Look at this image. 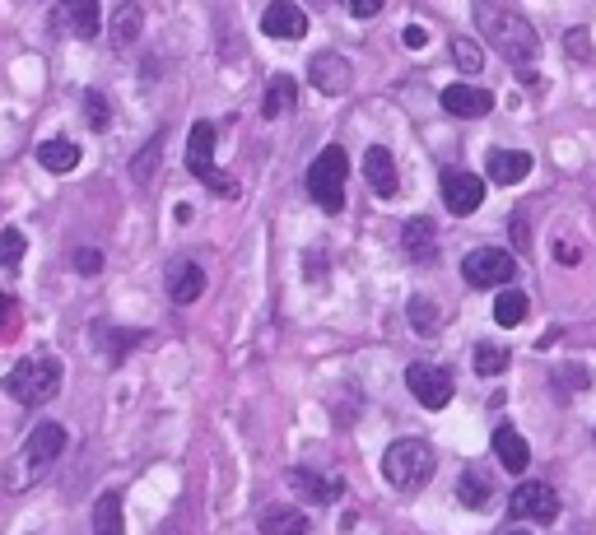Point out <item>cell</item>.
Wrapping results in <instances>:
<instances>
[{"label": "cell", "instance_id": "6da1fadb", "mask_svg": "<svg viewBox=\"0 0 596 535\" xmlns=\"http://www.w3.org/2000/svg\"><path fill=\"white\" fill-rule=\"evenodd\" d=\"M471 14H475V28L485 33V42L508 61V66H531V61L541 56V38H536V28H531V19L522 10L480 0Z\"/></svg>", "mask_w": 596, "mask_h": 535}, {"label": "cell", "instance_id": "7a4b0ae2", "mask_svg": "<svg viewBox=\"0 0 596 535\" xmlns=\"http://www.w3.org/2000/svg\"><path fill=\"white\" fill-rule=\"evenodd\" d=\"M61 452H66V428L38 424L28 433L24 447L5 461V489H10V494H24V489H33L38 480H47V470L61 461Z\"/></svg>", "mask_w": 596, "mask_h": 535}, {"label": "cell", "instance_id": "3957f363", "mask_svg": "<svg viewBox=\"0 0 596 535\" xmlns=\"http://www.w3.org/2000/svg\"><path fill=\"white\" fill-rule=\"evenodd\" d=\"M434 466H438V456L424 438H396L392 447H387V456H382V475H387V484L401 489V494L424 489V484L434 480Z\"/></svg>", "mask_w": 596, "mask_h": 535}, {"label": "cell", "instance_id": "277c9868", "mask_svg": "<svg viewBox=\"0 0 596 535\" xmlns=\"http://www.w3.org/2000/svg\"><path fill=\"white\" fill-rule=\"evenodd\" d=\"M5 391H10L19 405H47L61 391V363L38 354V359H19L5 373Z\"/></svg>", "mask_w": 596, "mask_h": 535}, {"label": "cell", "instance_id": "5b68a950", "mask_svg": "<svg viewBox=\"0 0 596 535\" xmlns=\"http://www.w3.org/2000/svg\"><path fill=\"white\" fill-rule=\"evenodd\" d=\"M345 177H350V154L340 145L322 149L308 168V196L322 205L326 214H340L345 210Z\"/></svg>", "mask_w": 596, "mask_h": 535}, {"label": "cell", "instance_id": "8992f818", "mask_svg": "<svg viewBox=\"0 0 596 535\" xmlns=\"http://www.w3.org/2000/svg\"><path fill=\"white\" fill-rule=\"evenodd\" d=\"M461 275H466L471 289H494V284L513 280L517 261H513V252H503V247H475V252H466V261H461Z\"/></svg>", "mask_w": 596, "mask_h": 535}, {"label": "cell", "instance_id": "52a82bcc", "mask_svg": "<svg viewBox=\"0 0 596 535\" xmlns=\"http://www.w3.org/2000/svg\"><path fill=\"white\" fill-rule=\"evenodd\" d=\"M406 387L410 396L424 405V410H443L447 401H452V377L443 373V368H434V363H410L406 368Z\"/></svg>", "mask_w": 596, "mask_h": 535}, {"label": "cell", "instance_id": "ba28073f", "mask_svg": "<svg viewBox=\"0 0 596 535\" xmlns=\"http://www.w3.org/2000/svg\"><path fill=\"white\" fill-rule=\"evenodd\" d=\"M308 80H312L317 94L340 98V94H350V89H354V66L340 52H317L308 61Z\"/></svg>", "mask_w": 596, "mask_h": 535}, {"label": "cell", "instance_id": "9c48e42d", "mask_svg": "<svg viewBox=\"0 0 596 535\" xmlns=\"http://www.w3.org/2000/svg\"><path fill=\"white\" fill-rule=\"evenodd\" d=\"M438 191H443V205L452 214H475L480 205H485V177L466 173V168H447L443 182H438Z\"/></svg>", "mask_w": 596, "mask_h": 535}, {"label": "cell", "instance_id": "30bf717a", "mask_svg": "<svg viewBox=\"0 0 596 535\" xmlns=\"http://www.w3.org/2000/svg\"><path fill=\"white\" fill-rule=\"evenodd\" d=\"M513 512L522 517V522H555V517H559L555 484H545V480L517 484V489H513Z\"/></svg>", "mask_w": 596, "mask_h": 535}, {"label": "cell", "instance_id": "8fae6325", "mask_svg": "<svg viewBox=\"0 0 596 535\" xmlns=\"http://www.w3.org/2000/svg\"><path fill=\"white\" fill-rule=\"evenodd\" d=\"M261 33L275 42H294L308 33V14L298 10L294 0H271V5L261 10Z\"/></svg>", "mask_w": 596, "mask_h": 535}, {"label": "cell", "instance_id": "7c38bea8", "mask_svg": "<svg viewBox=\"0 0 596 535\" xmlns=\"http://www.w3.org/2000/svg\"><path fill=\"white\" fill-rule=\"evenodd\" d=\"M163 289H168V298L173 303H196V298L205 294V270L196 266V261H187V256H177V261H168V270H163Z\"/></svg>", "mask_w": 596, "mask_h": 535}, {"label": "cell", "instance_id": "4fadbf2b", "mask_svg": "<svg viewBox=\"0 0 596 535\" xmlns=\"http://www.w3.org/2000/svg\"><path fill=\"white\" fill-rule=\"evenodd\" d=\"M438 103H443V112H452V117H461V121L489 117V112H494V94L480 89V84H447Z\"/></svg>", "mask_w": 596, "mask_h": 535}, {"label": "cell", "instance_id": "5bb4252c", "mask_svg": "<svg viewBox=\"0 0 596 535\" xmlns=\"http://www.w3.org/2000/svg\"><path fill=\"white\" fill-rule=\"evenodd\" d=\"M364 177H368V191L382 196V201H392L396 191H401V177H396V159L387 145H373L364 154Z\"/></svg>", "mask_w": 596, "mask_h": 535}, {"label": "cell", "instance_id": "9a60e30c", "mask_svg": "<svg viewBox=\"0 0 596 535\" xmlns=\"http://www.w3.org/2000/svg\"><path fill=\"white\" fill-rule=\"evenodd\" d=\"M485 173L494 187H517V182L531 173V154L527 149H489Z\"/></svg>", "mask_w": 596, "mask_h": 535}, {"label": "cell", "instance_id": "2e32d148", "mask_svg": "<svg viewBox=\"0 0 596 535\" xmlns=\"http://www.w3.org/2000/svg\"><path fill=\"white\" fill-rule=\"evenodd\" d=\"M187 173L201 182H210V173H215V126L210 121H196L187 135Z\"/></svg>", "mask_w": 596, "mask_h": 535}, {"label": "cell", "instance_id": "e0dca14e", "mask_svg": "<svg viewBox=\"0 0 596 535\" xmlns=\"http://www.w3.org/2000/svg\"><path fill=\"white\" fill-rule=\"evenodd\" d=\"M401 247L410 252V261L415 266H434L438 261V228L429 224V219H406V228H401Z\"/></svg>", "mask_w": 596, "mask_h": 535}, {"label": "cell", "instance_id": "ac0fdd59", "mask_svg": "<svg viewBox=\"0 0 596 535\" xmlns=\"http://www.w3.org/2000/svg\"><path fill=\"white\" fill-rule=\"evenodd\" d=\"M494 452H499V466L508 470V475H522V470L531 466V447H527V438H522L513 424L494 428Z\"/></svg>", "mask_w": 596, "mask_h": 535}, {"label": "cell", "instance_id": "d6986e66", "mask_svg": "<svg viewBox=\"0 0 596 535\" xmlns=\"http://www.w3.org/2000/svg\"><path fill=\"white\" fill-rule=\"evenodd\" d=\"M289 484H294L308 503H336V498L345 494V484L331 480V475H317V470H289Z\"/></svg>", "mask_w": 596, "mask_h": 535}, {"label": "cell", "instance_id": "ffe728a7", "mask_svg": "<svg viewBox=\"0 0 596 535\" xmlns=\"http://www.w3.org/2000/svg\"><path fill=\"white\" fill-rule=\"evenodd\" d=\"M52 24L70 28L75 38H94V33H98V5H94V0H75V5H61V10L52 14Z\"/></svg>", "mask_w": 596, "mask_h": 535}, {"label": "cell", "instance_id": "44dd1931", "mask_svg": "<svg viewBox=\"0 0 596 535\" xmlns=\"http://www.w3.org/2000/svg\"><path fill=\"white\" fill-rule=\"evenodd\" d=\"M294 107H298L294 75H271V84H266V98H261V117H285V112H294Z\"/></svg>", "mask_w": 596, "mask_h": 535}, {"label": "cell", "instance_id": "7402d4cb", "mask_svg": "<svg viewBox=\"0 0 596 535\" xmlns=\"http://www.w3.org/2000/svg\"><path fill=\"white\" fill-rule=\"evenodd\" d=\"M38 163L47 173H75L80 168V145H70V140H42Z\"/></svg>", "mask_w": 596, "mask_h": 535}, {"label": "cell", "instance_id": "603a6c76", "mask_svg": "<svg viewBox=\"0 0 596 535\" xmlns=\"http://www.w3.org/2000/svg\"><path fill=\"white\" fill-rule=\"evenodd\" d=\"M261 535H308V517L298 508H266L257 522Z\"/></svg>", "mask_w": 596, "mask_h": 535}, {"label": "cell", "instance_id": "cb8c5ba5", "mask_svg": "<svg viewBox=\"0 0 596 535\" xmlns=\"http://www.w3.org/2000/svg\"><path fill=\"white\" fill-rule=\"evenodd\" d=\"M140 24H145V14H140V5H117V14H112V47L117 52H126V47H136L140 38Z\"/></svg>", "mask_w": 596, "mask_h": 535}, {"label": "cell", "instance_id": "d4e9b609", "mask_svg": "<svg viewBox=\"0 0 596 535\" xmlns=\"http://www.w3.org/2000/svg\"><path fill=\"white\" fill-rule=\"evenodd\" d=\"M94 535H126L122 526V494H98L94 498Z\"/></svg>", "mask_w": 596, "mask_h": 535}, {"label": "cell", "instance_id": "484cf974", "mask_svg": "<svg viewBox=\"0 0 596 535\" xmlns=\"http://www.w3.org/2000/svg\"><path fill=\"white\" fill-rule=\"evenodd\" d=\"M527 312H531V303L522 289H508V294L494 298V321H499V326H522Z\"/></svg>", "mask_w": 596, "mask_h": 535}, {"label": "cell", "instance_id": "4316f807", "mask_svg": "<svg viewBox=\"0 0 596 535\" xmlns=\"http://www.w3.org/2000/svg\"><path fill=\"white\" fill-rule=\"evenodd\" d=\"M457 498L466 503V508L480 512V508H489V498H494V484L480 480L475 470H466V475H461V484H457Z\"/></svg>", "mask_w": 596, "mask_h": 535}, {"label": "cell", "instance_id": "83f0119b", "mask_svg": "<svg viewBox=\"0 0 596 535\" xmlns=\"http://www.w3.org/2000/svg\"><path fill=\"white\" fill-rule=\"evenodd\" d=\"M406 312H410V326H415L420 335H438V321H443V317H438V303H434V298L415 294Z\"/></svg>", "mask_w": 596, "mask_h": 535}, {"label": "cell", "instance_id": "f1b7e54d", "mask_svg": "<svg viewBox=\"0 0 596 535\" xmlns=\"http://www.w3.org/2000/svg\"><path fill=\"white\" fill-rule=\"evenodd\" d=\"M159 159H163V135H154V140H149V145L136 154V163H131V182H140V187H145L149 177L159 173Z\"/></svg>", "mask_w": 596, "mask_h": 535}, {"label": "cell", "instance_id": "f546056e", "mask_svg": "<svg viewBox=\"0 0 596 535\" xmlns=\"http://www.w3.org/2000/svg\"><path fill=\"white\" fill-rule=\"evenodd\" d=\"M475 373H480V377L508 373V349H499V345H475Z\"/></svg>", "mask_w": 596, "mask_h": 535}, {"label": "cell", "instance_id": "4dcf8cb0", "mask_svg": "<svg viewBox=\"0 0 596 535\" xmlns=\"http://www.w3.org/2000/svg\"><path fill=\"white\" fill-rule=\"evenodd\" d=\"M24 252H28V238H24V233H19V228H0V266L14 270L19 261H24Z\"/></svg>", "mask_w": 596, "mask_h": 535}, {"label": "cell", "instance_id": "1f68e13d", "mask_svg": "<svg viewBox=\"0 0 596 535\" xmlns=\"http://www.w3.org/2000/svg\"><path fill=\"white\" fill-rule=\"evenodd\" d=\"M452 56H457V66L466 70V75H475V70H480V61H485V56H480V47H475L471 38H452Z\"/></svg>", "mask_w": 596, "mask_h": 535}, {"label": "cell", "instance_id": "d6a6232c", "mask_svg": "<svg viewBox=\"0 0 596 535\" xmlns=\"http://www.w3.org/2000/svg\"><path fill=\"white\" fill-rule=\"evenodd\" d=\"M84 112H89V126H94V131H103V126H108V98L98 94V89H89V94H84Z\"/></svg>", "mask_w": 596, "mask_h": 535}, {"label": "cell", "instance_id": "836d02e7", "mask_svg": "<svg viewBox=\"0 0 596 535\" xmlns=\"http://www.w3.org/2000/svg\"><path fill=\"white\" fill-rule=\"evenodd\" d=\"M70 261H75V270H80V275H98V270H103V252H98V247H80Z\"/></svg>", "mask_w": 596, "mask_h": 535}, {"label": "cell", "instance_id": "e575fe53", "mask_svg": "<svg viewBox=\"0 0 596 535\" xmlns=\"http://www.w3.org/2000/svg\"><path fill=\"white\" fill-rule=\"evenodd\" d=\"M19 326V298H10V294H0V340Z\"/></svg>", "mask_w": 596, "mask_h": 535}, {"label": "cell", "instance_id": "d590c367", "mask_svg": "<svg viewBox=\"0 0 596 535\" xmlns=\"http://www.w3.org/2000/svg\"><path fill=\"white\" fill-rule=\"evenodd\" d=\"M569 56H578V61H592V42H587V28H573V33H569Z\"/></svg>", "mask_w": 596, "mask_h": 535}, {"label": "cell", "instance_id": "8d00e7d4", "mask_svg": "<svg viewBox=\"0 0 596 535\" xmlns=\"http://www.w3.org/2000/svg\"><path fill=\"white\" fill-rule=\"evenodd\" d=\"M401 42H406L410 52H424V47H429V33H424L420 24H406V33H401Z\"/></svg>", "mask_w": 596, "mask_h": 535}, {"label": "cell", "instance_id": "74e56055", "mask_svg": "<svg viewBox=\"0 0 596 535\" xmlns=\"http://www.w3.org/2000/svg\"><path fill=\"white\" fill-rule=\"evenodd\" d=\"M205 187L215 191V196H238V182H233L229 173H210V182H205Z\"/></svg>", "mask_w": 596, "mask_h": 535}, {"label": "cell", "instance_id": "f35d334b", "mask_svg": "<svg viewBox=\"0 0 596 535\" xmlns=\"http://www.w3.org/2000/svg\"><path fill=\"white\" fill-rule=\"evenodd\" d=\"M555 261H559V266H578V261H583L578 242H555Z\"/></svg>", "mask_w": 596, "mask_h": 535}, {"label": "cell", "instance_id": "ab89813d", "mask_svg": "<svg viewBox=\"0 0 596 535\" xmlns=\"http://www.w3.org/2000/svg\"><path fill=\"white\" fill-rule=\"evenodd\" d=\"M513 242H517V247H522V252H527V247H531V224H527V219H522V214H513Z\"/></svg>", "mask_w": 596, "mask_h": 535}, {"label": "cell", "instance_id": "60d3db41", "mask_svg": "<svg viewBox=\"0 0 596 535\" xmlns=\"http://www.w3.org/2000/svg\"><path fill=\"white\" fill-rule=\"evenodd\" d=\"M382 10V0H350V14L354 19H373Z\"/></svg>", "mask_w": 596, "mask_h": 535}, {"label": "cell", "instance_id": "b9f144b4", "mask_svg": "<svg viewBox=\"0 0 596 535\" xmlns=\"http://www.w3.org/2000/svg\"><path fill=\"white\" fill-rule=\"evenodd\" d=\"M564 382H569L573 391H583V387H587V373L578 368V363H569V368H564Z\"/></svg>", "mask_w": 596, "mask_h": 535}, {"label": "cell", "instance_id": "7bdbcfd3", "mask_svg": "<svg viewBox=\"0 0 596 535\" xmlns=\"http://www.w3.org/2000/svg\"><path fill=\"white\" fill-rule=\"evenodd\" d=\"M508 535H531V531H508Z\"/></svg>", "mask_w": 596, "mask_h": 535}]
</instances>
